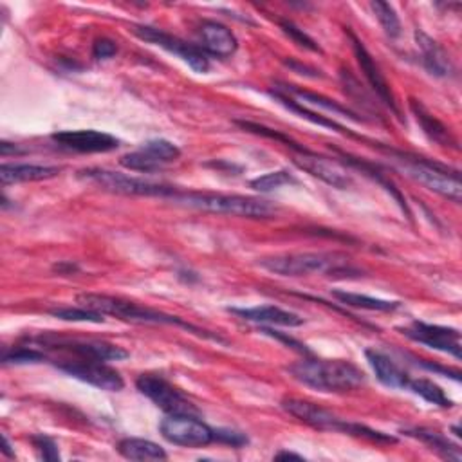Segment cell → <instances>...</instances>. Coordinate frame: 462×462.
<instances>
[{"label":"cell","instance_id":"6da1fadb","mask_svg":"<svg viewBox=\"0 0 462 462\" xmlns=\"http://www.w3.org/2000/svg\"><path fill=\"white\" fill-rule=\"evenodd\" d=\"M78 304L89 309H94L105 316H114L118 320L123 322H130V324H154V325H175L181 327L184 331H190L197 336L218 342V343H226L224 338H220L218 334H213L209 331L199 329L188 322H184L179 316L173 315H166L163 311H155L145 306H139L136 302L120 298V297H111V295H100V293H84L78 298Z\"/></svg>","mask_w":462,"mask_h":462},{"label":"cell","instance_id":"7a4b0ae2","mask_svg":"<svg viewBox=\"0 0 462 462\" xmlns=\"http://www.w3.org/2000/svg\"><path fill=\"white\" fill-rule=\"evenodd\" d=\"M288 372L302 385L325 394L352 392L365 383V374L343 360L306 358L291 365Z\"/></svg>","mask_w":462,"mask_h":462},{"label":"cell","instance_id":"3957f363","mask_svg":"<svg viewBox=\"0 0 462 462\" xmlns=\"http://www.w3.org/2000/svg\"><path fill=\"white\" fill-rule=\"evenodd\" d=\"M168 200L202 209L217 215H231L241 218H273L279 213V208L259 197H246V195H224V193H202V191H182L175 190Z\"/></svg>","mask_w":462,"mask_h":462},{"label":"cell","instance_id":"277c9868","mask_svg":"<svg viewBox=\"0 0 462 462\" xmlns=\"http://www.w3.org/2000/svg\"><path fill=\"white\" fill-rule=\"evenodd\" d=\"M282 408L291 413L293 417H297L298 421L316 428V430H324V431H338V433H347V435H354V437H363L369 439L372 442H385V444H394L397 442L395 437L372 430L365 424H358V422H349L342 417H338L336 413H333L327 408H322L320 404H315L311 401H302V399H284L282 401Z\"/></svg>","mask_w":462,"mask_h":462},{"label":"cell","instance_id":"5b68a950","mask_svg":"<svg viewBox=\"0 0 462 462\" xmlns=\"http://www.w3.org/2000/svg\"><path fill=\"white\" fill-rule=\"evenodd\" d=\"M261 266L270 273L280 277H306V275H351L358 273L349 266V261L336 253H289L262 259Z\"/></svg>","mask_w":462,"mask_h":462},{"label":"cell","instance_id":"8992f818","mask_svg":"<svg viewBox=\"0 0 462 462\" xmlns=\"http://www.w3.org/2000/svg\"><path fill=\"white\" fill-rule=\"evenodd\" d=\"M390 154H394V157L401 163V168L408 177H412L413 181L439 193L444 199H449L457 204L460 202L462 184H460L458 170H451L449 166H444L437 161H430L426 157L408 155L394 150H390Z\"/></svg>","mask_w":462,"mask_h":462},{"label":"cell","instance_id":"52a82bcc","mask_svg":"<svg viewBox=\"0 0 462 462\" xmlns=\"http://www.w3.org/2000/svg\"><path fill=\"white\" fill-rule=\"evenodd\" d=\"M80 177L96 184L98 188H102L105 191L120 193V195L168 199L177 190L175 186H170V184L152 182V181H145V179H139V177L125 175V173H120V172L105 170V168L82 170Z\"/></svg>","mask_w":462,"mask_h":462},{"label":"cell","instance_id":"ba28073f","mask_svg":"<svg viewBox=\"0 0 462 462\" xmlns=\"http://www.w3.org/2000/svg\"><path fill=\"white\" fill-rule=\"evenodd\" d=\"M161 435L177 446L186 448H202L211 442H217V430L202 422L197 415L173 413L161 421Z\"/></svg>","mask_w":462,"mask_h":462},{"label":"cell","instance_id":"9c48e42d","mask_svg":"<svg viewBox=\"0 0 462 462\" xmlns=\"http://www.w3.org/2000/svg\"><path fill=\"white\" fill-rule=\"evenodd\" d=\"M136 386L145 397H148L155 406L170 415H199L197 406L179 388H175L159 374H141L136 381Z\"/></svg>","mask_w":462,"mask_h":462},{"label":"cell","instance_id":"30bf717a","mask_svg":"<svg viewBox=\"0 0 462 462\" xmlns=\"http://www.w3.org/2000/svg\"><path fill=\"white\" fill-rule=\"evenodd\" d=\"M37 343H40L46 349H57L64 352H71L76 358L84 360H96V361H121L127 360L130 354L112 343L100 342V340H78V338H64L57 334H44L37 338Z\"/></svg>","mask_w":462,"mask_h":462},{"label":"cell","instance_id":"8fae6325","mask_svg":"<svg viewBox=\"0 0 462 462\" xmlns=\"http://www.w3.org/2000/svg\"><path fill=\"white\" fill-rule=\"evenodd\" d=\"M134 35L148 44L159 46L161 49L175 55L184 64H188L195 73H208L209 71V57L202 48H197L190 42L181 40L179 37H173L170 33H164L157 28L150 26H134Z\"/></svg>","mask_w":462,"mask_h":462},{"label":"cell","instance_id":"7c38bea8","mask_svg":"<svg viewBox=\"0 0 462 462\" xmlns=\"http://www.w3.org/2000/svg\"><path fill=\"white\" fill-rule=\"evenodd\" d=\"M57 367L69 374L75 379H80L91 386H96L100 390H107V392H120L125 386V381L121 378V374L109 367L105 361H96V360H84V358H76V360H67L62 363H57Z\"/></svg>","mask_w":462,"mask_h":462},{"label":"cell","instance_id":"4fadbf2b","mask_svg":"<svg viewBox=\"0 0 462 462\" xmlns=\"http://www.w3.org/2000/svg\"><path fill=\"white\" fill-rule=\"evenodd\" d=\"M181 157V150L168 139H150L139 150L130 152L120 159L121 166L132 172L152 173L161 170L163 166L177 161Z\"/></svg>","mask_w":462,"mask_h":462},{"label":"cell","instance_id":"5bb4252c","mask_svg":"<svg viewBox=\"0 0 462 462\" xmlns=\"http://www.w3.org/2000/svg\"><path fill=\"white\" fill-rule=\"evenodd\" d=\"M399 331L415 343H421V345H426L428 349L449 354L455 360L462 358L460 333L457 329L431 325V324H424V322H412L410 325L401 327Z\"/></svg>","mask_w":462,"mask_h":462},{"label":"cell","instance_id":"9a60e30c","mask_svg":"<svg viewBox=\"0 0 462 462\" xmlns=\"http://www.w3.org/2000/svg\"><path fill=\"white\" fill-rule=\"evenodd\" d=\"M53 141L80 154H103L120 147V139L100 130H64L53 134Z\"/></svg>","mask_w":462,"mask_h":462},{"label":"cell","instance_id":"2e32d148","mask_svg":"<svg viewBox=\"0 0 462 462\" xmlns=\"http://www.w3.org/2000/svg\"><path fill=\"white\" fill-rule=\"evenodd\" d=\"M293 163H295L300 170L311 173L313 177H318L320 181L327 182V184L333 186V188L345 190V188H349V186L352 184L351 175H349L340 164H336L334 161L325 159V157H322V155H316L315 152H311V150H307V148H306L304 152H298V154L293 157Z\"/></svg>","mask_w":462,"mask_h":462},{"label":"cell","instance_id":"e0dca14e","mask_svg":"<svg viewBox=\"0 0 462 462\" xmlns=\"http://www.w3.org/2000/svg\"><path fill=\"white\" fill-rule=\"evenodd\" d=\"M349 37H351V40H352V49H354L356 60H358L360 69H361V73L365 75L367 82L370 84V87L374 89V93L378 94V98H379L394 114L399 116V114H401V112H399V107H397V103H395V98H394V94H392V91H390V85H388L385 75L381 73V69L378 67V64L374 62V58H372V55L367 51V48L358 40V37H356L354 33H351V31H349Z\"/></svg>","mask_w":462,"mask_h":462},{"label":"cell","instance_id":"ac0fdd59","mask_svg":"<svg viewBox=\"0 0 462 462\" xmlns=\"http://www.w3.org/2000/svg\"><path fill=\"white\" fill-rule=\"evenodd\" d=\"M200 40L202 49L217 58L234 57L239 48L237 37L231 33V30L213 21H204L200 24Z\"/></svg>","mask_w":462,"mask_h":462},{"label":"cell","instance_id":"d6986e66","mask_svg":"<svg viewBox=\"0 0 462 462\" xmlns=\"http://www.w3.org/2000/svg\"><path fill=\"white\" fill-rule=\"evenodd\" d=\"M246 322H253L259 325H280V327H300L304 318L295 313L284 311L275 306H261V307H234L229 309Z\"/></svg>","mask_w":462,"mask_h":462},{"label":"cell","instance_id":"ffe728a7","mask_svg":"<svg viewBox=\"0 0 462 462\" xmlns=\"http://www.w3.org/2000/svg\"><path fill=\"white\" fill-rule=\"evenodd\" d=\"M369 365L372 367L376 378L390 388H406L410 383V376L394 361L390 360L386 354H383L381 351L376 349H369L365 352Z\"/></svg>","mask_w":462,"mask_h":462},{"label":"cell","instance_id":"44dd1931","mask_svg":"<svg viewBox=\"0 0 462 462\" xmlns=\"http://www.w3.org/2000/svg\"><path fill=\"white\" fill-rule=\"evenodd\" d=\"M415 40H417V46L422 55V64L430 75H433L437 78H446L453 73L449 57L433 39H430L422 31H415Z\"/></svg>","mask_w":462,"mask_h":462},{"label":"cell","instance_id":"7402d4cb","mask_svg":"<svg viewBox=\"0 0 462 462\" xmlns=\"http://www.w3.org/2000/svg\"><path fill=\"white\" fill-rule=\"evenodd\" d=\"M58 166L49 164H3L0 166V179L3 184H17V182H31V181H46L60 175Z\"/></svg>","mask_w":462,"mask_h":462},{"label":"cell","instance_id":"603a6c76","mask_svg":"<svg viewBox=\"0 0 462 462\" xmlns=\"http://www.w3.org/2000/svg\"><path fill=\"white\" fill-rule=\"evenodd\" d=\"M118 451L129 460H164L168 457L159 444L138 437H127L120 440Z\"/></svg>","mask_w":462,"mask_h":462},{"label":"cell","instance_id":"cb8c5ba5","mask_svg":"<svg viewBox=\"0 0 462 462\" xmlns=\"http://www.w3.org/2000/svg\"><path fill=\"white\" fill-rule=\"evenodd\" d=\"M404 433L408 437H413L421 442H424L426 446H430V449L437 451L440 457L458 462L462 458V453L458 449V446H455L453 442H449L442 433L428 430V428H412V430H404Z\"/></svg>","mask_w":462,"mask_h":462},{"label":"cell","instance_id":"d4e9b609","mask_svg":"<svg viewBox=\"0 0 462 462\" xmlns=\"http://www.w3.org/2000/svg\"><path fill=\"white\" fill-rule=\"evenodd\" d=\"M284 87H286V89H282L284 94H288L291 98L302 100L298 103H306V105H313V107H322L327 112L338 114V116H345V118H351L354 121H361V118H358L352 111H349L347 107H342L340 103H336V102H333V100H329V98H325L322 94H316V93H311V91H302V89H297L293 85H284Z\"/></svg>","mask_w":462,"mask_h":462},{"label":"cell","instance_id":"484cf974","mask_svg":"<svg viewBox=\"0 0 462 462\" xmlns=\"http://www.w3.org/2000/svg\"><path fill=\"white\" fill-rule=\"evenodd\" d=\"M410 107H412L415 118H417V123L421 125L422 132H424L431 141H435V143H439V145H442V147H451V145H455V141H453V138L449 136V132L446 130V127H444L439 120H435L419 102L412 100Z\"/></svg>","mask_w":462,"mask_h":462},{"label":"cell","instance_id":"4316f807","mask_svg":"<svg viewBox=\"0 0 462 462\" xmlns=\"http://www.w3.org/2000/svg\"><path fill=\"white\" fill-rule=\"evenodd\" d=\"M333 297L340 300V304L356 307V309H365V311H381V313H390L399 309V302H390V300H381L360 293H349V291H333Z\"/></svg>","mask_w":462,"mask_h":462},{"label":"cell","instance_id":"83f0119b","mask_svg":"<svg viewBox=\"0 0 462 462\" xmlns=\"http://www.w3.org/2000/svg\"><path fill=\"white\" fill-rule=\"evenodd\" d=\"M271 96L275 98V100H279L284 107H288L289 111H293V112H297V114H300L302 118H306V120H309V121H313L315 125H320V127H327V129H336L338 132H343V134H351V136H354L349 129L345 130L342 125H338L336 121H333V120H329V118H325V116H322V114H316V112H313V111H309V109H306L302 103H298L295 98H291V96H288V94H284L282 91H271Z\"/></svg>","mask_w":462,"mask_h":462},{"label":"cell","instance_id":"f1b7e54d","mask_svg":"<svg viewBox=\"0 0 462 462\" xmlns=\"http://www.w3.org/2000/svg\"><path fill=\"white\" fill-rule=\"evenodd\" d=\"M406 388H410L413 394L421 395L424 401H428L431 404H437L440 408H451L453 406V401L444 394V390L430 379H410Z\"/></svg>","mask_w":462,"mask_h":462},{"label":"cell","instance_id":"f546056e","mask_svg":"<svg viewBox=\"0 0 462 462\" xmlns=\"http://www.w3.org/2000/svg\"><path fill=\"white\" fill-rule=\"evenodd\" d=\"M370 8H372L376 19L379 21L383 31L386 33V37L397 39L401 35V22H399L395 10L388 3H381V0H376V3L370 4Z\"/></svg>","mask_w":462,"mask_h":462},{"label":"cell","instance_id":"4dcf8cb0","mask_svg":"<svg viewBox=\"0 0 462 462\" xmlns=\"http://www.w3.org/2000/svg\"><path fill=\"white\" fill-rule=\"evenodd\" d=\"M51 316L58 318V320H64V322H91V324H103L105 322V315L94 311V309H89V307H84V306H78V307H57V309H51L49 311Z\"/></svg>","mask_w":462,"mask_h":462},{"label":"cell","instance_id":"1f68e13d","mask_svg":"<svg viewBox=\"0 0 462 462\" xmlns=\"http://www.w3.org/2000/svg\"><path fill=\"white\" fill-rule=\"evenodd\" d=\"M295 182H297V179L288 170H279V172L261 175V177L253 179L250 184H252L253 190L268 193V191H273V190H277L284 184H295Z\"/></svg>","mask_w":462,"mask_h":462},{"label":"cell","instance_id":"d6a6232c","mask_svg":"<svg viewBox=\"0 0 462 462\" xmlns=\"http://www.w3.org/2000/svg\"><path fill=\"white\" fill-rule=\"evenodd\" d=\"M3 361L6 365H26V363H40L46 361V354L33 347H13L6 349L3 354Z\"/></svg>","mask_w":462,"mask_h":462},{"label":"cell","instance_id":"836d02e7","mask_svg":"<svg viewBox=\"0 0 462 462\" xmlns=\"http://www.w3.org/2000/svg\"><path fill=\"white\" fill-rule=\"evenodd\" d=\"M31 442L35 444L40 458L44 460H49V462H55V460H60V453H58V444L55 439L44 435V433H39V435H33L31 437Z\"/></svg>","mask_w":462,"mask_h":462},{"label":"cell","instance_id":"e575fe53","mask_svg":"<svg viewBox=\"0 0 462 462\" xmlns=\"http://www.w3.org/2000/svg\"><path fill=\"white\" fill-rule=\"evenodd\" d=\"M279 24H280L282 31H284L295 44H298L300 48H306V49L315 51V53L320 51V48L316 46V42H315L311 37H307L302 30H298L293 22H289V21H280Z\"/></svg>","mask_w":462,"mask_h":462},{"label":"cell","instance_id":"d590c367","mask_svg":"<svg viewBox=\"0 0 462 462\" xmlns=\"http://www.w3.org/2000/svg\"><path fill=\"white\" fill-rule=\"evenodd\" d=\"M116 53H118V46H116V42H112L111 39H98V40L94 42L93 57H94L96 60H109V58H112Z\"/></svg>","mask_w":462,"mask_h":462},{"label":"cell","instance_id":"8d00e7d4","mask_svg":"<svg viewBox=\"0 0 462 462\" xmlns=\"http://www.w3.org/2000/svg\"><path fill=\"white\" fill-rule=\"evenodd\" d=\"M264 333L266 334H270V336H273V338H279V340H282V342H286V343H289V345H293L297 351H300V352H306V354H309V351L306 349V345H302V343H298L297 340H293V338H288V336H282V334H279V333H275V331H271V329H264Z\"/></svg>","mask_w":462,"mask_h":462},{"label":"cell","instance_id":"74e56055","mask_svg":"<svg viewBox=\"0 0 462 462\" xmlns=\"http://www.w3.org/2000/svg\"><path fill=\"white\" fill-rule=\"evenodd\" d=\"M0 152H3V155H10V154H24V150L19 147V145H13L4 141L3 145H0Z\"/></svg>","mask_w":462,"mask_h":462},{"label":"cell","instance_id":"f35d334b","mask_svg":"<svg viewBox=\"0 0 462 462\" xmlns=\"http://www.w3.org/2000/svg\"><path fill=\"white\" fill-rule=\"evenodd\" d=\"M275 458H277V460H284V458H297V460H304V457H302V455L293 453V451H280V453H277V455H275Z\"/></svg>","mask_w":462,"mask_h":462},{"label":"cell","instance_id":"ab89813d","mask_svg":"<svg viewBox=\"0 0 462 462\" xmlns=\"http://www.w3.org/2000/svg\"><path fill=\"white\" fill-rule=\"evenodd\" d=\"M3 453L6 455V457H10V458H13L15 457V451L12 449V446H10V442H8V439L4 437V448H3Z\"/></svg>","mask_w":462,"mask_h":462}]
</instances>
